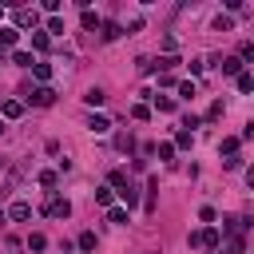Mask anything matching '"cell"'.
I'll list each match as a JSON object with an SVG mask.
<instances>
[{
    "mask_svg": "<svg viewBox=\"0 0 254 254\" xmlns=\"http://www.w3.org/2000/svg\"><path fill=\"white\" fill-rule=\"evenodd\" d=\"M187 242H190L194 250H218V246H222V230H218V226H202V230H194Z\"/></svg>",
    "mask_w": 254,
    "mask_h": 254,
    "instance_id": "6da1fadb",
    "label": "cell"
},
{
    "mask_svg": "<svg viewBox=\"0 0 254 254\" xmlns=\"http://www.w3.org/2000/svg\"><path fill=\"white\" fill-rule=\"evenodd\" d=\"M8 218H12V222H28V218H32V202H24V198H16V202L8 206Z\"/></svg>",
    "mask_w": 254,
    "mask_h": 254,
    "instance_id": "7a4b0ae2",
    "label": "cell"
},
{
    "mask_svg": "<svg viewBox=\"0 0 254 254\" xmlns=\"http://www.w3.org/2000/svg\"><path fill=\"white\" fill-rule=\"evenodd\" d=\"M28 99H32V103H36V107H52V103H56V91H52V87H48V83H44V87H36V91H32V95H28Z\"/></svg>",
    "mask_w": 254,
    "mask_h": 254,
    "instance_id": "3957f363",
    "label": "cell"
},
{
    "mask_svg": "<svg viewBox=\"0 0 254 254\" xmlns=\"http://www.w3.org/2000/svg\"><path fill=\"white\" fill-rule=\"evenodd\" d=\"M0 115H4V119H20V115H24V103H20V99H4V103H0Z\"/></svg>",
    "mask_w": 254,
    "mask_h": 254,
    "instance_id": "277c9868",
    "label": "cell"
},
{
    "mask_svg": "<svg viewBox=\"0 0 254 254\" xmlns=\"http://www.w3.org/2000/svg\"><path fill=\"white\" fill-rule=\"evenodd\" d=\"M48 214H52V218H67V214H71V202H67V198H52V202H48Z\"/></svg>",
    "mask_w": 254,
    "mask_h": 254,
    "instance_id": "5b68a950",
    "label": "cell"
},
{
    "mask_svg": "<svg viewBox=\"0 0 254 254\" xmlns=\"http://www.w3.org/2000/svg\"><path fill=\"white\" fill-rule=\"evenodd\" d=\"M222 75H242V56H226L222 60Z\"/></svg>",
    "mask_w": 254,
    "mask_h": 254,
    "instance_id": "8992f818",
    "label": "cell"
},
{
    "mask_svg": "<svg viewBox=\"0 0 254 254\" xmlns=\"http://www.w3.org/2000/svg\"><path fill=\"white\" fill-rule=\"evenodd\" d=\"M16 24H20V28H28V24L36 28V24H40V16H36L32 8H20V12H16Z\"/></svg>",
    "mask_w": 254,
    "mask_h": 254,
    "instance_id": "52a82bcc",
    "label": "cell"
},
{
    "mask_svg": "<svg viewBox=\"0 0 254 254\" xmlns=\"http://www.w3.org/2000/svg\"><path fill=\"white\" fill-rule=\"evenodd\" d=\"M107 222H115V226H127L131 218H127V206H111L107 210Z\"/></svg>",
    "mask_w": 254,
    "mask_h": 254,
    "instance_id": "ba28073f",
    "label": "cell"
},
{
    "mask_svg": "<svg viewBox=\"0 0 254 254\" xmlns=\"http://www.w3.org/2000/svg\"><path fill=\"white\" fill-rule=\"evenodd\" d=\"M87 127H91L95 135H107V127H111V123H107V115H91V119H87Z\"/></svg>",
    "mask_w": 254,
    "mask_h": 254,
    "instance_id": "9c48e42d",
    "label": "cell"
},
{
    "mask_svg": "<svg viewBox=\"0 0 254 254\" xmlns=\"http://www.w3.org/2000/svg\"><path fill=\"white\" fill-rule=\"evenodd\" d=\"M238 143H242V139H234V135H230V139H222V143H218V151H222L226 159H234V155H238Z\"/></svg>",
    "mask_w": 254,
    "mask_h": 254,
    "instance_id": "30bf717a",
    "label": "cell"
},
{
    "mask_svg": "<svg viewBox=\"0 0 254 254\" xmlns=\"http://www.w3.org/2000/svg\"><path fill=\"white\" fill-rule=\"evenodd\" d=\"M119 198H123V206H127V210H131V206H135V202H139V190H135V187H131V183H127V187H123V190H119Z\"/></svg>",
    "mask_w": 254,
    "mask_h": 254,
    "instance_id": "8fae6325",
    "label": "cell"
},
{
    "mask_svg": "<svg viewBox=\"0 0 254 254\" xmlns=\"http://www.w3.org/2000/svg\"><path fill=\"white\" fill-rule=\"evenodd\" d=\"M95 202L111 210V206H115V190H107V187H99V190H95Z\"/></svg>",
    "mask_w": 254,
    "mask_h": 254,
    "instance_id": "7c38bea8",
    "label": "cell"
},
{
    "mask_svg": "<svg viewBox=\"0 0 254 254\" xmlns=\"http://www.w3.org/2000/svg\"><path fill=\"white\" fill-rule=\"evenodd\" d=\"M119 36H123V28H119L115 20H107V24H103V40L111 44V40H119Z\"/></svg>",
    "mask_w": 254,
    "mask_h": 254,
    "instance_id": "4fadbf2b",
    "label": "cell"
},
{
    "mask_svg": "<svg viewBox=\"0 0 254 254\" xmlns=\"http://www.w3.org/2000/svg\"><path fill=\"white\" fill-rule=\"evenodd\" d=\"M16 40H20V32H16V28H0V48H12Z\"/></svg>",
    "mask_w": 254,
    "mask_h": 254,
    "instance_id": "5bb4252c",
    "label": "cell"
},
{
    "mask_svg": "<svg viewBox=\"0 0 254 254\" xmlns=\"http://www.w3.org/2000/svg\"><path fill=\"white\" fill-rule=\"evenodd\" d=\"M155 190H159V179H147V214H155Z\"/></svg>",
    "mask_w": 254,
    "mask_h": 254,
    "instance_id": "9a60e30c",
    "label": "cell"
},
{
    "mask_svg": "<svg viewBox=\"0 0 254 254\" xmlns=\"http://www.w3.org/2000/svg\"><path fill=\"white\" fill-rule=\"evenodd\" d=\"M103 99H107V95H103V91H99V87H91V91H87V95H83V103H87V107H99V103H103Z\"/></svg>",
    "mask_w": 254,
    "mask_h": 254,
    "instance_id": "2e32d148",
    "label": "cell"
},
{
    "mask_svg": "<svg viewBox=\"0 0 254 254\" xmlns=\"http://www.w3.org/2000/svg\"><path fill=\"white\" fill-rule=\"evenodd\" d=\"M127 183H131V179H127V171H111V187H115V194H119Z\"/></svg>",
    "mask_w": 254,
    "mask_h": 254,
    "instance_id": "e0dca14e",
    "label": "cell"
},
{
    "mask_svg": "<svg viewBox=\"0 0 254 254\" xmlns=\"http://www.w3.org/2000/svg\"><path fill=\"white\" fill-rule=\"evenodd\" d=\"M28 250H36V254L48 250V238H44V234H28Z\"/></svg>",
    "mask_w": 254,
    "mask_h": 254,
    "instance_id": "ac0fdd59",
    "label": "cell"
},
{
    "mask_svg": "<svg viewBox=\"0 0 254 254\" xmlns=\"http://www.w3.org/2000/svg\"><path fill=\"white\" fill-rule=\"evenodd\" d=\"M79 20H83V28H87V32H91V28H99V16H95L91 8H83V16H79Z\"/></svg>",
    "mask_w": 254,
    "mask_h": 254,
    "instance_id": "d6986e66",
    "label": "cell"
},
{
    "mask_svg": "<svg viewBox=\"0 0 254 254\" xmlns=\"http://www.w3.org/2000/svg\"><path fill=\"white\" fill-rule=\"evenodd\" d=\"M12 64H20V67H32V64H36V60H32V56H28V52H12Z\"/></svg>",
    "mask_w": 254,
    "mask_h": 254,
    "instance_id": "ffe728a7",
    "label": "cell"
},
{
    "mask_svg": "<svg viewBox=\"0 0 254 254\" xmlns=\"http://www.w3.org/2000/svg\"><path fill=\"white\" fill-rule=\"evenodd\" d=\"M32 71H36V79H44V83L52 79V67H48V64H32Z\"/></svg>",
    "mask_w": 254,
    "mask_h": 254,
    "instance_id": "44dd1931",
    "label": "cell"
},
{
    "mask_svg": "<svg viewBox=\"0 0 254 254\" xmlns=\"http://www.w3.org/2000/svg\"><path fill=\"white\" fill-rule=\"evenodd\" d=\"M238 91H254V75H250V71L238 75Z\"/></svg>",
    "mask_w": 254,
    "mask_h": 254,
    "instance_id": "7402d4cb",
    "label": "cell"
},
{
    "mask_svg": "<svg viewBox=\"0 0 254 254\" xmlns=\"http://www.w3.org/2000/svg\"><path fill=\"white\" fill-rule=\"evenodd\" d=\"M155 107L167 115V111H175V99H167V95H155Z\"/></svg>",
    "mask_w": 254,
    "mask_h": 254,
    "instance_id": "603a6c76",
    "label": "cell"
},
{
    "mask_svg": "<svg viewBox=\"0 0 254 254\" xmlns=\"http://www.w3.org/2000/svg\"><path fill=\"white\" fill-rule=\"evenodd\" d=\"M159 159L171 163V159H175V143H159Z\"/></svg>",
    "mask_w": 254,
    "mask_h": 254,
    "instance_id": "cb8c5ba5",
    "label": "cell"
},
{
    "mask_svg": "<svg viewBox=\"0 0 254 254\" xmlns=\"http://www.w3.org/2000/svg\"><path fill=\"white\" fill-rule=\"evenodd\" d=\"M79 250H95V234H91V230L79 234Z\"/></svg>",
    "mask_w": 254,
    "mask_h": 254,
    "instance_id": "d4e9b609",
    "label": "cell"
},
{
    "mask_svg": "<svg viewBox=\"0 0 254 254\" xmlns=\"http://www.w3.org/2000/svg\"><path fill=\"white\" fill-rule=\"evenodd\" d=\"M179 95L190 99V95H194V79H183V83H179Z\"/></svg>",
    "mask_w": 254,
    "mask_h": 254,
    "instance_id": "484cf974",
    "label": "cell"
},
{
    "mask_svg": "<svg viewBox=\"0 0 254 254\" xmlns=\"http://www.w3.org/2000/svg\"><path fill=\"white\" fill-rule=\"evenodd\" d=\"M131 115H135V119H151V107H147V103H135Z\"/></svg>",
    "mask_w": 254,
    "mask_h": 254,
    "instance_id": "4316f807",
    "label": "cell"
},
{
    "mask_svg": "<svg viewBox=\"0 0 254 254\" xmlns=\"http://www.w3.org/2000/svg\"><path fill=\"white\" fill-rule=\"evenodd\" d=\"M190 143H194L190 131H179V135H175V147H190Z\"/></svg>",
    "mask_w": 254,
    "mask_h": 254,
    "instance_id": "83f0119b",
    "label": "cell"
},
{
    "mask_svg": "<svg viewBox=\"0 0 254 254\" xmlns=\"http://www.w3.org/2000/svg\"><path fill=\"white\" fill-rule=\"evenodd\" d=\"M32 44L44 52V48H48V32H32Z\"/></svg>",
    "mask_w": 254,
    "mask_h": 254,
    "instance_id": "f1b7e54d",
    "label": "cell"
},
{
    "mask_svg": "<svg viewBox=\"0 0 254 254\" xmlns=\"http://www.w3.org/2000/svg\"><path fill=\"white\" fill-rule=\"evenodd\" d=\"M175 48H179V40H175V36H163V52H167V56H175Z\"/></svg>",
    "mask_w": 254,
    "mask_h": 254,
    "instance_id": "f546056e",
    "label": "cell"
},
{
    "mask_svg": "<svg viewBox=\"0 0 254 254\" xmlns=\"http://www.w3.org/2000/svg\"><path fill=\"white\" fill-rule=\"evenodd\" d=\"M40 187H56V171H40Z\"/></svg>",
    "mask_w": 254,
    "mask_h": 254,
    "instance_id": "4dcf8cb0",
    "label": "cell"
},
{
    "mask_svg": "<svg viewBox=\"0 0 254 254\" xmlns=\"http://www.w3.org/2000/svg\"><path fill=\"white\" fill-rule=\"evenodd\" d=\"M230 24H234L230 16H218V20H214V28H218V32H230Z\"/></svg>",
    "mask_w": 254,
    "mask_h": 254,
    "instance_id": "1f68e13d",
    "label": "cell"
},
{
    "mask_svg": "<svg viewBox=\"0 0 254 254\" xmlns=\"http://www.w3.org/2000/svg\"><path fill=\"white\" fill-rule=\"evenodd\" d=\"M48 32H56V36H60V32H64V20H60V16H52V20H48Z\"/></svg>",
    "mask_w": 254,
    "mask_h": 254,
    "instance_id": "d6a6232c",
    "label": "cell"
},
{
    "mask_svg": "<svg viewBox=\"0 0 254 254\" xmlns=\"http://www.w3.org/2000/svg\"><path fill=\"white\" fill-rule=\"evenodd\" d=\"M159 67H167V71H171V67H179V56H163V60H159Z\"/></svg>",
    "mask_w": 254,
    "mask_h": 254,
    "instance_id": "836d02e7",
    "label": "cell"
},
{
    "mask_svg": "<svg viewBox=\"0 0 254 254\" xmlns=\"http://www.w3.org/2000/svg\"><path fill=\"white\" fill-rule=\"evenodd\" d=\"M206 119H222V99H218V103H210V111H206Z\"/></svg>",
    "mask_w": 254,
    "mask_h": 254,
    "instance_id": "e575fe53",
    "label": "cell"
},
{
    "mask_svg": "<svg viewBox=\"0 0 254 254\" xmlns=\"http://www.w3.org/2000/svg\"><path fill=\"white\" fill-rule=\"evenodd\" d=\"M246 183H250V187H254V167H246Z\"/></svg>",
    "mask_w": 254,
    "mask_h": 254,
    "instance_id": "d590c367",
    "label": "cell"
},
{
    "mask_svg": "<svg viewBox=\"0 0 254 254\" xmlns=\"http://www.w3.org/2000/svg\"><path fill=\"white\" fill-rule=\"evenodd\" d=\"M0 60H4V48H0Z\"/></svg>",
    "mask_w": 254,
    "mask_h": 254,
    "instance_id": "8d00e7d4",
    "label": "cell"
},
{
    "mask_svg": "<svg viewBox=\"0 0 254 254\" xmlns=\"http://www.w3.org/2000/svg\"><path fill=\"white\" fill-rule=\"evenodd\" d=\"M0 16H4V8H0Z\"/></svg>",
    "mask_w": 254,
    "mask_h": 254,
    "instance_id": "74e56055",
    "label": "cell"
},
{
    "mask_svg": "<svg viewBox=\"0 0 254 254\" xmlns=\"http://www.w3.org/2000/svg\"><path fill=\"white\" fill-rule=\"evenodd\" d=\"M0 131H4V123H0Z\"/></svg>",
    "mask_w": 254,
    "mask_h": 254,
    "instance_id": "f35d334b",
    "label": "cell"
}]
</instances>
